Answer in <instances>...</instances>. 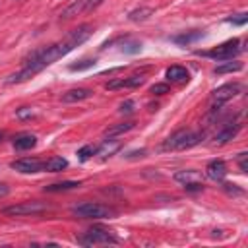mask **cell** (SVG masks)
Returning <instances> with one entry per match:
<instances>
[{"mask_svg": "<svg viewBox=\"0 0 248 248\" xmlns=\"http://www.w3.org/2000/svg\"><path fill=\"white\" fill-rule=\"evenodd\" d=\"M4 136H6V134H4V132H2V130H0V143H2V141H4Z\"/></svg>", "mask_w": 248, "mask_h": 248, "instance_id": "e575fe53", "label": "cell"}, {"mask_svg": "<svg viewBox=\"0 0 248 248\" xmlns=\"http://www.w3.org/2000/svg\"><path fill=\"white\" fill-rule=\"evenodd\" d=\"M143 153H145V149H140V151H132V153H128L126 157H128V159H134V157H138V155L143 157Z\"/></svg>", "mask_w": 248, "mask_h": 248, "instance_id": "836d02e7", "label": "cell"}, {"mask_svg": "<svg viewBox=\"0 0 248 248\" xmlns=\"http://www.w3.org/2000/svg\"><path fill=\"white\" fill-rule=\"evenodd\" d=\"M95 153H97V147H95V145H83V147L78 149L79 161H87V159H91Z\"/></svg>", "mask_w": 248, "mask_h": 248, "instance_id": "cb8c5ba5", "label": "cell"}, {"mask_svg": "<svg viewBox=\"0 0 248 248\" xmlns=\"http://www.w3.org/2000/svg\"><path fill=\"white\" fill-rule=\"evenodd\" d=\"M165 76H167V79L172 81V83L188 81V72H186V68H182V66H170V68H167Z\"/></svg>", "mask_w": 248, "mask_h": 248, "instance_id": "5bb4252c", "label": "cell"}, {"mask_svg": "<svg viewBox=\"0 0 248 248\" xmlns=\"http://www.w3.org/2000/svg\"><path fill=\"white\" fill-rule=\"evenodd\" d=\"M81 6H83V0H78V2H74L66 12H62V19H70L76 12H79L81 10Z\"/></svg>", "mask_w": 248, "mask_h": 248, "instance_id": "484cf974", "label": "cell"}, {"mask_svg": "<svg viewBox=\"0 0 248 248\" xmlns=\"http://www.w3.org/2000/svg\"><path fill=\"white\" fill-rule=\"evenodd\" d=\"M78 186H79V182H76V180H64V182L45 186V192H68V190H74Z\"/></svg>", "mask_w": 248, "mask_h": 248, "instance_id": "ffe728a7", "label": "cell"}, {"mask_svg": "<svg viewBox=\"0 0 248 248\" xmlns=\"http://www.w3.org/2000/svg\"><path fill=\"white\" fill-rule=\"evenodd\" d=\"M140 50H141V43H138V41H134V39H126V41L122 43V52L136 54V52H140Z\"/></svg>", "mask_w": 248, "mask_h": 248, "instance_id": "7402d4cb", "label": "cell"}, {"mask_svg": "<svg viewBox=\"0 0 248 248\" xmlns=\"http://www.w3.org/2000/svg\"><path fill=\"white\" fill-rule=\"evenodd\" d=\"M240 45H242L240 39H231L227 43H221V45L213 46L211 50H203V52H198V54L213 58V60H232L236 54H240V50H242Z\"/></svg>", "mask_w": 248, "mask_h": 248, "instance_id": "5b68a950", "label": "cell"}, {"mask_svg": "<svg viewBox=\"0 0 248 248\" xmlns=\"http://www.w3.org/2000/svg\"><path fill=\"white\" fill-rule=\"evenodd\" d=\"M227 21L229 23H234V25H244L248 21V16L246 14H238V17H229Z\"/></svg>", "mask_w": 248, "mask_h": 248, "instance_id": "f546056e", "label": "cell"}, {"mask_svg": "<svg viewBox=\"0 0 248 248\" xmlns=\"http://www.w3.org/2000/svg\"><path fill=\"white\" fill-rule=\"evenodd\" d=\"M246 157H248V153H240V155H238V167H240V170H242V172H246V170H248Z\"/></svg>", "mask_w": 248, "mask_h": 248, "instance_id": "4dcf8cb0", "label": "cell"}, {"mask_svg": "<svg viewBox=\"0 0 248 248\" xmlns=\"http://www.w3.org/2000/svg\"><path fill=\"white\" fill-rule=\"evenodd\" d=\"M240 89H242V85L236 83V81L225 83V85H221V87H217V89L213 91V95H211V97H213V103H215L217 107H221L223 103H227L229 99H232L234 95H238Z\"/></svg>", "mask_w": 248, "mask_h": 248, "instance_id": "ba28073f", "label": "cell"}, {"mask_svg": "<svg viewBox=\"0 0 248 248\" xmlns=\"http://www.w3.org/2000/svg\"><path fill=\"white\" fill-rule=\"evenodd\" d=\"M68 167V161L64 159V157H50L48 161H45V170H48V172H60V170H64Z\"/></svg>", "mask_w": 248, "mask_h": 248, "instance_id": "d6986e66", "label": "cell"}, {"mask_svg": "<svg viewBox=\"0 0 248 248\" xmlns=\"http://www.w3.org/2000/svg\"><path fill=\"white\" fill-rule=\"evenodd\" d=\"M169 91H170L169 83H155V85L149 87V93H153V95H165Z\"/></svg>", "mask_w": 248, "mask_h": 248, "instance_id": "4316f807", "label": "cell"}, {"mask_svg": "<svg viewBox=\"0 0 248 248\" xmlns=\"http://www.w3.org/2000/svg\"><path fill=\"white\" fill-rule=\"evenodd\" d=\"M203 37V33L202 31H188V33H182V35H174L172 37V43H176V45H190V43H194V41H198V39H202Z\"/></svg>", "mask_w": 248, "mask_h": 248, "instance_id": "ac0fdd59", "label": "cell"}, {"mask_svg": "<svg viewBox=\"0 0 248 248\" xmlns=\"http://www.w3.org/2000/svg\"><path fill=\"white\" fill-rule=\"evenodd\" d=\"M143 81H145L143 76H130V78H122V79H112V81H108L105 87L110 89V91L122 89V87H130V89H132V87H140Z\"/></svg>", "mask_w": 248, "mask_h": 248, "instance_id": "9c48e42d", "label": "cell"}, {"mask_svg": "<svg viewBox=\"0 0 248 248\" xmlns=\"http://www.w3.org/2000/svg\"><path fill=\"white\" fill-rule=\"evenodd\" d=\"M93 33V25L91 23H81L78 25L76 29H72L62 41L54 43V45H48V46H43V48H37L33 50L25 60H23V68L12 76L6 78V83L12 85V83H21V81H27L31 79L33 76H37L41 70H45L46 66H50L52 62L60 60L62 56H66L68 52H72L76 46H79L81 43H85Z\"/></svg>", "mask_w": 248, "mask_h": 248, "instance_id": "6da1fadb", "label": "cell"}, {"mask_svg": "<svg viewBox=\"0 0 248 248\" xmlns=\"http://www.w3.org/2000/svg\"><path fill=\"white\" fill-rule=\"evenodd\" d=\"M72 213L79 219H105V217H112L116 211L108 205L103 203H95V202H81L78 205L72 207Z\"/></svg>", "mask_w": 248, "mask_h": 248, "instance_id": "3957f363", "label": "cell"}, {"mask_svg": "<svg viewBox=\"0 0 248 248\" xmlns=\"http://www.w3.org/2000/svg\"><path fill=\"white\" fill-rule=\"evenodd\" d=\"M122 147V141H118V140H105L99 147H97V153L101 155V157H110V155H114L118 149Z\"/></svg>", "mask_w": 248, "mask_h": 248, "instance_id": "9a60e30c", "label": "cell"}, {"mask_svg": "<svg viewBox=\"0 0 248 248\" xmlns=\"http://www.w3.org/2000/svg\"><path fill=\"white\" fill-rule=\"evenodd\" d=\"M151 14H153V8H138V10H134V12L128 14V19H130V21H143V19H147Z\"/></svg>", "mask_w": 248, "mask_h": 248, "instance_id": "44dd1931", "label": "cell"}, {"mask_svg": "<svg viewBox=\"0 0 248 248\" xmlns=\"http://www.w3.org/2000/svg\"><path fill=\"white\" fill-rule=\"evenodd\" d=\"M78 242L81 246H97V244H116L118 238L105 227H91L78 236Z\"/></svg>", "mask_w": 248, "mask_h": 248, "instance_id": "277c9868", "label": "cell"}, {"mask_svg": "<svg viewBox=\"0 0 248 248\" xmlns=\"http://www.w3.org/2000/svg\"><path fill=\"white\" fill-rule=\"evenodd\" d=\"M134 126H136V122H132V120H128V122H118V124H114V126H108V128L103 132V136H105V138H114V136L126 134V132L132 130Z\"/></svg>", "mask_w": 248, "mask_h": 248, "instance_id": "2e32d148", "label": "cell"}, {"mask_svg": "<svg viewBox=\"0 0 248 248\" xmlns=\"http://www.w3.org/2000/svg\"><path fill=\"white\" fill-rule=\"evenodd\" d=\"M93 64H95V58H83V60H79L78 64H72L70 70H72V72H81V70L91 68Z\"/></svg>", "mask_w": 248, "mask_h": 248, "instance_id": "d4e9b609", "label": "cell"}, {"mask_svg": "<svg viewBox=\"0 0 248 248\" xmlns=\"http://www.w3.org/2000/svg\"><path fill=\"white\" fill-rule=\"evenodd\" d=\"M205 174H207L211 180L221 182V180L227 176V165H225V161H221V159H213L211 163H207V167H205Z\"/></svg>", "mask_w": 248, "mask_h": 248, "instance_id": "30bf717a", "label": "cell"}, {"mask_svg": "<svg viewBox=\"0 0 248 248\" xmlns=\"http://www.w3.org/2000/svg\"><path fill=\"white\" fill-rule=\"evenodd\" d=\"M174 180L184 186V184H192V182H202V174L198 170H178L174 174Z\"/></svg>", "mask_w": 248, "mask_h": 248, "instance_id": "e0dca14e", "label": "cell"}, {"mask_svg": "<svg viewBox=\"0 0 248 248\" xmlns=\"http://www.w3.org/2000/svg\"><path fill=\"white\" fill-rule=\"evenodd\" d=\"M132 110H134V101H132V99H128V101L120 103V108H118V112H122V114H130Z\"/></svg>", "mask_w": 248, "mask_h": 248, "instance_id": "f1b7e54d", "label": "cell"}, {"mask_svg": "<svg viewBox=\"0 0 248 248\" xmlns=\"http://www.w3.org/2000/svg\"><path fill=\"white\" fill-rule=\"evenodd\" d=\"M203 140V132H194V130H178L172 136H169L163 143H161V151H182V149H190L196 143H200Z\"/></svg>", "mask_w": 248, "mask_h": 248, "instance_id": "7a4b0ae2", "label": "cell"}, {"mask_svg": "<svg viewBox=\"0 0 248 248\" xmlns=\"http://www.w3.org/2000/svg\"><path fill=\"white\" fill-rule=\"evenodd\" d=\"M238 70H242V64L240 62H227L223 66H217L213 72L215 74H227V72H238Z\"/></svg>", "mask_w": 248, "mask_h": 248, "instance_id": "603a6c76", "label": "cell"}, {"mask_svg": "<svg viewBox=\"0 0 248 248\" xmlns=\"http://www.w3.org/2000/svg\"><path fill=\"white\" fill-rule=\"evenodd\" d=\"M238 130H240V124L238 122H231V124H227L223 130H219L217 134H215V143H227V141H231L236 134H238Z\"/></svg>", "mask_w": 248, "mask_h": 248, "instance_id": "7c38bea8", "label": "cell"}, {"mask_svg": "<svg viewBox=\"0 0 248 248\" xmlns=\"http://www.w3.org/2000/svg\"><path fill=\"white\" fill-rule=\"evenodd\" d=\"M10 167L17 172H23V174H35V172H41L45 163L37 157H21V159H16L10 163Z\"/></svg>", "mask_w": 248, "mask_h": 248, "instance_id": "52a82bcc", "label": "cell"}, {"mask_svg": "<svg viewBox=\"0 0 248 248\" xmlns=\"http://www.w3.org/2000/svg\"><path fill=\"white\" fill-rule=\"evenodd\" d=\"M46 209H50L48 203L31 200V202H21V203H16V205H8V207L2 209V213L12 215V217H23V215H39V213H45Z\"/></svg>", "mask_w": 248, "mask_h": 248, "instance_id": "8992f818", "label": "cell"}, {"mask_svg": "<svg viewBox=\"0 0 248 248\" xmlns=\"http://www.w3.org/2000/svg\"><path fill=\"white\" fill-rule=\"evenodd\" d=\"M103 2H105V0H87V2H85V8H87V10H93V8L101 6Z\"/></svg>", "mask_w": 248, "mask_h": 248, "instance_id": "1f68e13d", "label": "cell"}, {"mask_svg": "<svg viewBox=\"0 0 248 248\" xmlns=\"http://www.w3.org/2000/svg\"><path fill=\"white\" fill-rule=\"evenodd\" d=\"M35 145H37V138L33 134H19L14 138V149H17V151H25Z\"/></svg>", "mask_w": 248, "mask_h": 248, "instance_id": "4fadbf2b", "label": "cell"}, {"mask_svg": "<svg viewBox=\"0 0 248 248\" xmlns=\"http://www.w3.org/2000/svg\"><path fill=\"white\" fill-rule=\"evenodd\" d=\"M10 194V186L6 182H0V198H6Z\"/></svg>", "mask_w": 248, "mask_h": 248, "instance_id": "d6a6232c", "label": "cell"}, {"mask_svg": "<svg viewBox=\"0 0 248 248\" xmlns=\"http://www.w3.org/2000/svg\"><path fill=\"white\" fill-rule=\"evenodd\" d=\"M93 97V89L89 87H76V89H70L62 95V101L64 103H78V101H83V99H89Z\"/></svg>", "mask_w": 248, "mask_h": 248, "instance_id": "8fae6325", "label": "cell"}, {"mask_svg": "<svg viewBox=\"0 0 248 248\" xmlns=\"http://www.w3.org/2000/svg\"><path fill=\"white\" fill-rule=\"evenodd\" d=\"M16 116L17 118H33L35 116V110L31 107H21V108L16 110Z\"/></svg>", "mask_w": 248, "mask_h": 248, "instance_id": "83f0119b", "label": "cell"}]
</instances>
